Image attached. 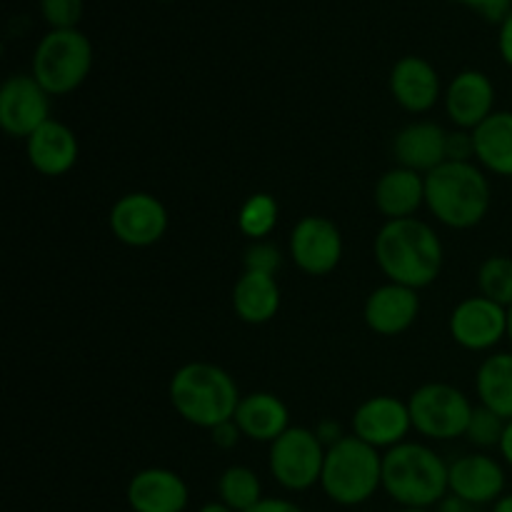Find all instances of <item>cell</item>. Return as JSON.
<instances>
[{
  "label": "cell",
  "mask_w": 512,
  "mask_h": 512,
  "mask_svg": "<svg viewBox=\"0 0 512 512\" xmlns=\"http://www.w3.org/2000/svg\"><path fill=\"white\" fill-rule=\"evenodd\" d=\"M168 208L150 193H128L110 208L108 225L115 240L128 248H150L168 233Z\"/></svg>",
  "instance_id": "cell-10"
},
{
  "label": "cell",
  "mask_w": 512,
  "mask_h": 512,
  "mask_svg": "<svg viewBox=\"0 0 512 512\" xmlns=\"http://www.w3.org/2000/svg\"><path fill=\"white\" fill-rule=\"evenodd\" d=\"M413 430L428 440L463 438L475 405L460 388L448 383H425L408 400Z\"/></svg>",
  "instance_id": "cell-7"
},
{
  "label": "cell",
  "mask_w": 512,
  "mask_h": 512,
  "mask_svg": "<svg viewBox=\"0 0 512 512\" xmlns=\"http://www.w3.org/2000/svg\"><path fill=\"white\" fill-rule=\"evenodd\" d=\"M400 512H430V510H423V508H403Z\"/></svg>",
  "instance_id": "cell-43"
},
{
  "label": "cell",
  "mask_w": 512,
  "mask_h": 512,
  "mask_svg": "<svg viewBox=\"0 0 512 512\" xmlns=\"http://www.w3.org/2000/svg\"><path fill=\"white\" fill-rule=\"evenodd\" d=\"M445 143H448V130L443 125L418 120V123H410L398 130V135L393 138V155L400 168L428 175L448 160Z\"/></svg>",
  "instance_id": "cell-20"
},
{
  "label": "cell",
  "mask_w": 512,
  "mask_h": 512,
  "mask_svg": "<svg viewBox=\"0 0 512 512\" xmlns=\"http://www.w3.org/2000/svg\"><path fill=\"white\" fill-rule=\"evenodd\" d=\"M445 155L450 163H473L475 160V140L473 130H450L448 143H445Z\"/></svg>",
  "instance_id": "cell-32"
},
{
  "label": "cell",
  "mask_w": 512,
  "mask_h": 512,
  "mask_svg": "<svg viewBox=\"0 0 512 512\" xmlns=\"http://www.w3.org/2000/svg\"><path fill=\"white\" fill-rule=\"evenodd\" d=\"M328 448L310 428H288L275 443H270L268 468L280 488L290 493H305L323 478Z\"/></svg>",
  "instance_id": "cell-8"
},
{
  "label": "cell",
  "mask_w": 512,
  "mask_h": 512,
  "mask_svg": "<svg viewBox=\"0 0 512 512\" xmlns=\"http://www.w3.org/2000/svg\"><path fill=\"white\" fill-rule=\"evenodd\" d=\"M40 10L53 30H75L83 18V0H40Z\"/></svg>",
  "instance_id": "cell-31"
},
{
  "label": "cell",
  "mask_w": 512,
  "mask_h": 512,
  "mask_svg": "<svg viewBox=\"0 0 512 512\" xmlns=\"http://www.w3.org/2000/svg\"><path fill=\"white\" fill-rule=\"evenodd\" d=\"M445 113L455 128L475 130L495 113V88L480 70H463L445 88Z\"/></svg>",
  "instance_id": "cell-15"
},
{
  "label": "cell",
  "mask_w": 512,
  "mask_h": 512,
  "mask_svg": "<svg viewBox=\"0 0 512 512\" xmlns=\"http://www.w3.org/2000/svg\"><path fill=\"white\" fill-rule=\"evenodd\" d=\"M500 55H503L505 63L512 68V10L508 13V18L500 23Z\"/></svg>",
  "instance_id": "cell-36"
},
{
  "label": "cell",
  "mask_w": 512,
  "mask_h": 512,
  "mask_svg": "<svg viewBox=\"0 0 512 512\" xmlns=\"http://www.w3.org/2000/svg\"><path fill=\"white\" fill-rule=\"evenodd\" d=\"M280 220V205L270 193H253L238 210V228L253 243L265 240Z\"/></svg>",
  "instance_id": "cell-27"
},
{
  "label": "cell",
  "mask_w": 512,
  "mask_h": 512,
  "mask_svg": "<svg viewBox=\"0 0 512 512\" xmlns=\"http://www.w3.org/2000/svg\"><path fill=\"white\" fill-rule=\"evenodd\" d=\"M455 3L470 5V8L478 10L483 18L493 20V23H503L512 10V0H455Z\"/></svg>",
  "instance_id": "cell-33"
},
{
  "label": "cell",
  "mask_w": 512,
  "mask_h": 512,
  "mask_svg": "<svg viewBox=\"0 0 512 512\" xmlns=\"http://www.w3.org/2000/svg\"><path fill=\"white\" fill-rule=\"evenodd\" d=\"M198 512H235V510H230L228 505L220 503V500H215V503H205Z\"/></svg>",
  "instance_id": "cell-40"
},
{
  "label": "cell",
  "mask_w": 512,
  "mask_h": 512,
  "mask_svg": "<svg viewBox=\"0 0 512 512\" xmlns=\"http://www.w3.org/2000/svg\"><path fill=\"white\" fill-rule=\"evenodd\" d=\"M450 338L470 353L493 350L503 338H508V308L493 300L475 295L460 300L450 313Z\"/></svg>",
  "instance_id": "cell-11"
},
{
  "label": "cell",
  "mask_w": 512,
  "mask_h": 512,
  "mask_svg": "<svg viewBox=\"0 0 512 512\" xmlns=\"http://www.w3.org/2000/svg\"><path fill=\"white\" fill-rule=\"evenodd\" d=\"M478 288L483 298L512 308V258L490 255L478 268Z\"/></svg>",
  "instance_id": "cell-28"
},
{
  "label": "cell",
  "mask_w": 512,
  "mask_h": 512,
  "mask_svg": "<svg viewBox=\"0 0 512 512\" xmlns=\"http://www.w3.org/2000/svg\"><path fill=\"white\" fill-rule=\"evenodd\" d=\"M168 398L185 423L213 430L235 418L243 395L228 370L195 360L175 370L168 385Z\"/></svg>",
  "instance_id": "cell-2"
},
{
  "label": "cell",
  "mask_w": 512,
  "mask_h": 512,
  "mask_svg": "<svg viewBox=\"0 0 512 512\" xmlns=\"http://www.w3.org/2000/svg\"><path fill=\"white\" fill-rule=\"evenodd\" d=\"M365 325L373 333L393 338L413 328L420 315V295L418 290L405 288L398 283H385L375 288L365 300Z\"/></svg>",
  "instance_id": "cell-16"
},
{
  "label": "cell",
  "mask_w": 512,
  "mask_h": 512,
  "mask_svg": "<svg viewBox=\"0 0 512 512\" xmlns=\"http://www.w3.org/2000/svg\"><path fill=\"white\" fill-rule=\"evenodd\" d=\"M53 95L33 75H10L0 88V128L13 138L28 140L50 120Z\"/></svg>",
  "instance_id": "cell-12"
},
{
  "label": "cell",
  "mask_w": 512,
  "mask_h": 512,
  "mask_svg": "<svg viewBox=\"0 0 512 512\" xmlns=\"http://www.w3.org/2000/svg\"><path fill=\"white\" fill-rule=\"evenodd\" d=\"M508 338L512 343V308H508Z\"/></svg>",
  "instance_id": "cell-42"
},
{
  "label": "cell",
  "mask_w": 512,
  "mask_h": 512,
  "mask_svg": "<svg viewBox=\"0 0 512 512\" xmlns=\"http://www.w3.org/2000/svg\"><path fill=\"white\" fill-rule=\"evenodd\" d=\"M493 512H512V493L503 495V498L493 505Z\"/></svg>",
  "instance_id": "cell-41"
},
{
  "label": "cell",
  "mask_w": 512,
  "mask_h": 512,
  "mask_svg": "<svg viewBox=\"0 0 512 512\" xmlns=\"http://www.w3.org/2000/svg\"><path fill=\"white\" fill-rule=\"evenodd\" d=\"M450 495L475 505H495L505 495V470L485 453H468L450 463Z\"/></svg>",
  "instance_id": "cell-14"
},
{
  "label": "cell",
  "mask_w": 512,
  "mask_h": 512,
  "mask_svg": "<svg viewBox=\"0 0 512 512\" xmlns=\"http://www.w3.org/2000/svg\"><path fill=\"white\" fill-rule=\"evenodd\" d=\"M233 420L243 438L253 443H275L290 428V410L278 395L260 390L240 398Z\"/></svg>",
  "instance_id": "cell-21"
},
{
  "label": "cell",
  "mask_w": 512,
  "mask_h": 512,
  "mask_svg": "<svg viewBox=\"0 0 512 512\" xmlns=\"http://www.w3.org/2000/svg\"><path fill=\"white\" fill-rule=\"evenodd\" d=\"M413 430L408 403L395 395H373L353 413V435L375 450H390L405 443Z\"/></svg>",
  "instance_id": "cell-13"
},
{
  "label": "cell",
  "mask_w": 512,
  "mask_h": 512,
  "mask_svg": "<svg viewBox=\"0 0 512 512\" xmlns=\"http://www.w3.org/2000/svg\"><path fill=\"white\" fill-rule=\"evenodd\" d=\"M248 512H305L300 505H295L293 500L285 498H263L255 508H250Z\"/></svg>",
  "instance_id": "cell-35"
},
{
  "label": "cell",
  "mask_w": 512,
  "mask_h": 512,
  "mask_svg": "<svg viewBox=\"0 0 512 512\" xmlns=\"http://www.w3.org/2000/svg\"><path fill=\"white\" fill-rule=\"evenodd\" d=\"M390 93L393 100L408 113H428L438 105L443 85L433 65L418 55L400 58L390 70Z\"/></svg>",
  "instance_id": "cell-18"
},
{
  "label": "cell",
  "mask_w": 512,
  "mask_h": 512,
  "mask_svg": "<svg viewBox=\"0 0 512 512\" xmlns=\"http://www.w3.org/2000/svg\"><path fill=\"white\" fill-rule=\"evenodd\" d=\"M25 153H28L30 165L40 175L60 178V175L70 173L78 163L80 143L68 125L50 118L25 140Z\"/></svg>",
  "instance_id": "cell-19"
},
{
  "label": "cell",
  "mask_w": 512,
  "mask_h": 512,
  "mask_svg": "<svg viewBox=\"0 0 512 512\" xmlns=\"http://www.w3.org/2000/svg\"><path fill=\"white\" fill-rule=\"evenodd\" d=\"M93 68V45L80 30H50L33 53V75L50 95H68Z\"/></svg>",
  "instance_id": "cell-6"
},
{
  "label": "cell",
  "mask_w": 512,
  "mask_h": 512,
  "mask_svg": "<svg viewBox=\"0 0 512 512\" xmlns=\"http://www.w3.org/2000/svg\"><path fill=\"white\" fill-rule=\"evenodd\" d=\"M505 425H508V420H503L498 413H493V410L485 408V405H478V408L473 410V415H470L465 438H468L470 445H475V448H480V450L500 448Z\"/></svg>",
  "instance_id": "cell-29"
},
{
  "label": "cell",
  "mask_w": 512,
  "mask_h": 512,
  "mask_svg": "<svg viewBox=\"0 0 512 512\" xmlns=\"http://www.w3.org/2000/svg\"><path fill=\"white\" fill-rule=\"evenodd\" d=\"M233 310L248 325L270 323L280 310V285L275 275L243 270L233 288Z\"/></svg>",
  "instance_id": "cell-23"
},
{
  "label": "cell",
  "mask_w": 512,
  "mask_h": 512,
  "mask_svg": "<svg viewBox=\"0 0 512 512\" xmlns=\"http://www.w3.org/2000/svg\"><path fill=\"white\" fill-rule=\"evenodd\" d=\"M450 465L430 445L405 443L385 450L383 490L403 508L430 510L448 498Z\"/></svg>",
  "instance_id": "cell-4"
},
{
  "label": "cell",
  "mask_w": 512,
  "mask_h": 512,
  "mask_svg": "<svg viewBox=\"0 0 512 512\" xmlns=\"http://www.w3.org/2000/svg\"><path fill=\"white\" fill-rule=\"evenodd\" d=\"M493 200L490 180L475 163H450L425 175V208L453 230H470L485 220Z\"/></svg>",
  "instance_id": "cell-3"
},
{
  "label": "cell",
  "mask_w": 512,
  "mask_h": 512,
  "mask_svg": "<svg viewBox=\"0 0 512 512\" xmlns=\"http://www.w3.org/2000/svg\"><path fill=\"white\" fill-rule=\"evenodd\" d=\"M373 200L385 220L415 218L425 205V175L395 165L375 183Z\"/></svg>",
  "instance_id": "cell-22"
},
{
  "label": "cell",
  "mask_w": 512,
  "mask_h": 512,
  "mask_svg": "<svg viewBox=\"0 0 512 512\" xmlns=\"http://www.w3.org/2000/svg\"><path fill=\"white\" fill-rule=\"evenodd\" d=\"M288 250L295 268L313 278H323L333 273L343 260V233L330 218L305 215L293 225Z\"/></svg>",
  "instance_id": "cell-9"
},
{
  "label": "cell",
  "mask_w": 512,
  "mask_h": 512,
  "mask_svg": "<svg viewBox=\"0 0 512 512\" xmlns=\"http://www.w3.org/2000/svg\"><path fill=\"white\" fill-rule=\"evenodd\" d=\"M218 500L235 512H248L263 500L260 475L248 465H230L218 478Z\"/></svg>",
  "instance_id": "cell-26"
},
{
  "label": "cell",
  "mask_w": 512,
  "mask_h": 512,
  "mask_svg": "<svg viewBox=\"0 0 512 512\" xmlns=\"http://www.w3.org/2000/svg\"><path fill=\"white\" fill-rule=\"evenodd\" d=\"M210 438H213V443L218 445V448L230 450L240 443L243 433H240V428L235 420H228V423H223V425H218V428L210 430Z\"/></svg>",
  "instance_id": "cell-34"
},
{
  "label": "cell",
  "mask_w": 512,
  "mask_h": 512,
  "mask_svg": "<svg viewBox=\"0 0 512 512\" xmlns=\"http://www.w3.org/2000/svg\"><path fill=\"white\" fill-rule=\"evenodd\" d=\"M320 488L340 508L368 503L383 488V455L355 435H345L325 453Z\"/></svg>",
  "instance_id": "cell-5"
},
{
  "label": "cell",
  "mask_w": 512,
  "mask_h": 512,
  "mask_svg": "<svg viewBox=\"0 0 512 512\" xmlns=\"http://www.w3.org/2000/svg\"><path fill=\"white\" fill-rule=\"evenodd\" d=\"M438 512H475V505L465 503V500L455 498V495L448 493V498L440 500Z\"/></svg>",
  "instance_id": "cell-38"
},
{
  "label": "cell",
  "mask_w": 512,
  "mask_h": 512,
  "mask_svg": "<svg viewBox=\"0 0 512 512\" xmlns=\"http://www.w3.org/2000/svg\"><path fill=\"white\" fill-rule=\"evenodd\" d=\"M375 263L388 283L423 290L443 273V240L420 218L385 220L373 243Z\"/></svg>",
  "instance_id": "cell-1"
},
{
  "label": "cell",
  "mask_w": 512,
  "mask_h": 512,
  "mask_svg": "<svg viewBox=\"0 0 512 512\" xmlns=\"http://www.w3.org/2000/svg\"><path fill=\"white\" fill-rule=\"evenodd\" d=\"M125 495L133 512H185L190 503L188 483L168 468H145L135 473Z\"/></svg>",
  "instance_id": "cell-17"
},
{
  "label": "cell",
  "mask_w": 512,
  "mask_h": 512,
  "mask_svg": "<svg viewBox=\"0 0 512 512\" xmlns=\"http://www.w3.org/2000/svg\"><path fill=\"white\" fill-rule=\"evenodd\" d=\"M475 160L480 168L500 178H512V113L495 110L473 130Z\"/></svg>",
  "instance_id": "cell-24"
},
{
  "label": "cell",
  "mask_w": 512,
  "mask_h": 512,
  "mask_svg": "<svg viewBox=\"0 0 512 512\" xmlns=\"http://www.w3.org/2000/svg\"><path fill=\"white\" fill-rule=\"evenodd\" d=\"M280 265H283V253L268 240H258V243H250L245 248L243 270H248V273L275 275Z\"/></svg>",
  "instance_id": "cell-30"
},
{
  "label": "cell",
  "mask_w": 512,
  "mask_h": 512,
  "mask_svg": "<svg viewBox=\"0 0 512 512\" xmlns=\"http://www.w3.org/2000/svg\"><path fill=\"white\" fill-rule=\"evenodd\" d=\"M500 455H503L505 463L512 468V420H508V425H505L503 440H500Z\"/></svg>",
  "instance_id": "cell-39"
},
{
  "label": "cell",
  "mask_w": 512,
  "mask_h": 512,
  "mask_svg": "<svg viewBox=\"0 0 512 512\" xmlns=\"http://www.w3.org/2000/svg\"><path fill=\"white\" fill-rule=\"evenodd\" d=\"M480 405L512 420V353H493L480 363L475 375Z\"/></svg>",
  "instance_id": "cell-25"
},
{
  "label": "cell",
  "mask_w": 512,
  "mask_h": 512,
  "mask_svg": "<svg viewBox=\"0 0 512 512\" xmlns=\"http://www.w3.org/2000/svg\"><path fill=\"white\" fill-rule=\"evenodd\" d=\"M315 433H318V438L323 440L325 448H330V445L338 443L340 438H345L343 430H340V425H338V423H333V420H325V423H320V425H318V430H315Z\"/></svg>",
  "instance_id": "cell-37"
}]
</instances>
